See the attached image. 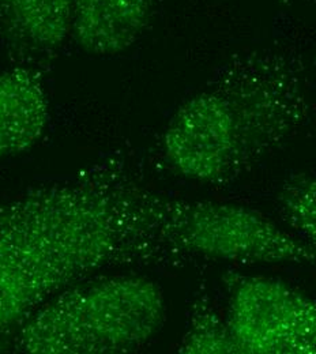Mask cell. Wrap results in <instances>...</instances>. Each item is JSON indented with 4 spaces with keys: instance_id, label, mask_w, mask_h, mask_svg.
Instances as JSON below:
<instances>
[{
    "instance_id": "2",
    "label": "cell",
    "mask_w": 316,
    "mask_h": 354,
    "mask_svg": "<svg viewBox=\"0 0 316 354\" xmlns=\"http://www.w3.org/2000/svg\"><path fill=\"white\" fill-rule=\"evenodd\" d=\"M308 116L306 70L295 53L241 52L176 109L162 150L180 176L225 185L279 149Z\"/></svg>"
},
{
    "instance_id": "7",
    "label": "cell",
    "mask_w": 316,
    "mask_h": 354,
    "mask_svg": "<svg viewBox=\"0 0 316 354\" xmlns=\"http://www.w3.org/2000/svg\"><path fill=\"white\" fill-rule=\"evenodd\" d=\"M157 0H77L71 37L86 53L115 56L142 39Z\"/></svg>"
},
{
    "instance_id": "3",
    "label": "cell",
    "mask_w": 316,
    "mask_h": 354,
    "mask_svg": "<svg viewBox=\"0 0 316 354\" xmlns=\"http://www.w3.org/2000/svg\"><path fill=\"white\" fill-rule=\"evenodd\" d=\"M167 320L162 289L140 275L77 282L18 324L14 349L26 354H120L145 348Z\"/></svg>"
},
{
    "instance_id": "11",
    "label": "cell",
    "mask_w": 316,
    "mask_h": 354,
    "mask_svg": "<svg viewBox=\"0 0 316 354\" xmlns=\"http://www.w3.org/2000/svg\"><path fill=\"white\" fill-rule=\"evenodd\" d=\"M275 1H279L282 4H299V3H307L310 0H275Z\"/></svg>"
},
{
    "instance_id": "8",
    "label": "cell",
    "mask_w": 316,
    "mask_h": 354,
    "mask_svg": "<svg viewBox=\"0 0 316 354\" xmlns=\"http://www.w3.org/2000/svg\"><path fill=\"white\" fill-rule=\"evenodd\" d=\"M77 0H0V37L30 55H52L71 37Z\"/></svg>"
},
{
    "instance_id": "1",
    "label": "cell",
    "mask_w": 316,
    "mask_h": 354,
    "mask_svg": "<svg viewBox=\"0 0 316 354\" xmlns=\"http://www.w3.org/2000/svg\"><path fill=\"white\" fill-rule=\"evenodd\" d=\"M167 205L118 164L1 205L0 334L97 271L176 259Z\"/></svg>"
},
{
    "instance_id": "5",
    "label": "cell",
    "mask_w": 316,
    "mask_h": 354,
    "mask_svg": "<svg viewBox=\"0 0 316 354\" xmlns=\"http://www.w3.org/2000/svg\"><path fill=\"white\" fill-rule=\"evenodd\" d=\"M226 320L239 354H316V299L270 277L227 274Z\"/></svg>"
},
{
    "instance_id": "9",
    "label": "cell",
    "mask_w": 316,
    "mask_h": 354,
    "mask_svg": "<svg viewBox=\"0 0 316 354\" xmlns=\"http://www.w3.org/2000/svg\"><path fill=\"white\" fill-rule=\"evenodd\" d=\"M179 353L239 354L226 315H220L207 297L194 303Z\"/></svg>"
},
{
    "instance_id": "6",
    "label": "cell",
    "mask_w": 316,
    "mask_h": 354,
    "mask_svg": "<svg viewBox=\"0 0 316 354\" xmlns=\"http://www.w3.org/2000/svg\"><path fill=\"white\" fill-rule=\"evenodd\" d=\"M50 122L43 78L24 67L0 68V161L35 147Z\"/></svg>"
},
{
    "instance_id": "4",
    "label": "cell",
    "mask_w": 316,
    "mask_h": 354,
    "mask_svg": "<svg viewBox=\"0 0 316 354\" xmlns=\"http://www.w3.org/2000/svg\"><path fill=\"white\" fill-rule=\"evenodd\" d=\"M165 227L176 258L240 265L316 263L314 250L299 236L241 205L169 196Z\"/></svg>"
},
{
    "instance_id": "10",
    "label": "cell",
    "mask_w": 316,
    "mask_h": 354,
    "mask_svg": "<svg viewBox=\"0 0 316 354\" xmlns=\"http://www.w3.org/2000/svg\"><path fill=\"white\" fill-rule=\"evenodd\" d=\"M279 216L316 254V175L288 177L277 191Z\"/></svg>"
}]
</instances>
